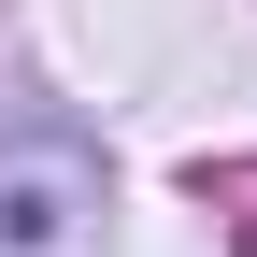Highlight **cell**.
I'll list each match as a JSON object with an SVG mask.
<instances>
[{"label": "cell", "mask_w": 257, "mask_h": 257, "mask_svg": "<svg viewBox=\"0 0 257 257\" xmlns=\"http://www.w3.org/2000/svg\"><path fill=\"white\" fill-rule=\"evenodd\" d=\"M0 257H100V157L72 128L0 143Z\"/></svg>", "instance_id": "obj_1"}]
</instances>
